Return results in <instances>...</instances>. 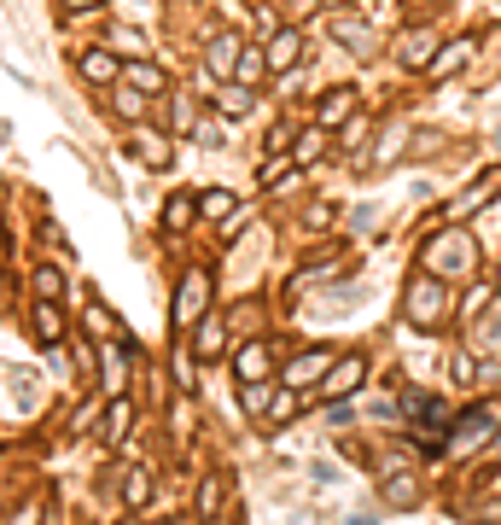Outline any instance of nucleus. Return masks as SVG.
Listing matches in <instances>:
<instances>
[{
    "instance_id": "17",
    "label": "nucleus",
    "mask_w": 501,
    "mask_h": 525,
    "mask_svg": "<svg viewBox=\"0 0 501 525\" xmlns=\"http://www.w3.org/2000/svg\"><path fill=\"white\" fill-rule=\"evenodd\" d=\"M432 41H437L432 30L402 35V59H408V70H432V59H437V47H432Z\"/></svg>"
},
{
    "instance_id": "37",
    "label": "nucleus",
    "mask_w": 501,
    "mask_h": 525,
    "mask_svg": "<svg viewBox=\"0 0 501 525\" xmlns=\"http://www.w3.org/2000/svg\"><path fill=\"white\" fill-rule=\"evenodd\" d=\"M105 385L123 391V356H117V350H105Z\"/></svg>"
},
{
    "instance_id": "7",
    "label": "nucleus",
    "mask_w": 501,
    "mask_h": 525,
    "mask_svg": "<svg viewBox=\"0 0 501 525\" xmlns=\"http://www.w3.org/2000/svg\"><path fill=\"white\" fill-rule=\"evenodd\" d=\"M356 117V88H333V94H321V105H315V123L321 129H344Z\"/></svg>"
},
{
    "instance_id": "41",
    "label": "nucleus",
    "mask_w": 501,
    "mask_h": 525,
    "mask_svg": "<svg viewBox=\"0 0 501 525\" xmlns=\"http://www.w3.org/2000/svg\"><path fill=\"white\" fill-rule=\"evenodd\" d=\"M362 140H368V123H344V152H350V146H362Z\"/></svg>"
},
{
    "instance_id": "8",
    "label": "nucleus",
    "mask_w": 501,
    "mask_h": 525,
    "mask_svg": "<svg viewBox=\"0 0 501 525\" xmlns=\"http://www.w3.org/2000/svg\"><path fill=\"white\" fill-rule=\"evenodd\" d=\"M129 152L146 164V170H169L175 164V152H169V140L164 135H152V129H134L129 135Z\"/></svg>"
},
{
    "instance_id": "39",
    "label": "nucleus",
    "mask_w": 501,
    "mask_h": 525,
    "mask_svg": "<svg viewBox=\"0 0 501 525\" xmlns=\"http://www.w3.org/2000/svg\"><path fill=\"white\" fill-rule=\"evenodd\" d=\"M286 146H298V140H292V123H280V129L268 135V152H286Z\"/></svg>"
},
{
    "instance_id": "38",
    "label": "nucleus",
    "mask_w": 501,
    "mask_h": 525,
    "mask_svg": "<svg viewBox=\"0 0 501 525\" xmlns=\"http://www.w3.org/2000/svg\"><path fill=\"white\" fill-rule=\"evenodd\" d=\"M472 380H478V362L461 350V356H455V385H472Z\"/></svg>"
},
{
    "instance_id": "33",
    "label": "nucleus",
    "mask_w": 501,
    "mask_h": 525,
    "mask_svg": "<svg viewBox=\"0 0 501 525\" xmlns=\"http://www.w3.org/2000/svg\"><path fill=\"white\" fill-rule=\"evenodd\" d=\"M245 409H251V415H268V409H274V385H245Z\"/></svg>"
},
{
    "instance_id": "23",
    "label": "nucleus",
    "mask_w": 501,
    "mask_h": 525,
    "mask_svg": "<svg viewBox=\"0 0 501 525\" xmlns=\"http://www.w3.org/2000/svg\"><path fill=\"white\" fill-rule=\"evenodd\" d=\"M129 420H134V409L129 403H123V397H117V403H111V409H105V444H117V438H123V432H129Z\"/></svg>"
},
{
    "instance_id": "1",
    "label": "nucleus",
    "mask_w": 501,
    "mask_h": 525,
    "mask_svg": "<svg viewBox=\"0 0 501 525\" xmlns=\"http://www.w3.org/2000/svg\"><path fill=\"white\" fill-rule=\"evenodd\" d=\"M402 315H408V327H420V333H437V327L449 321V286H443V275L420 269V275L408 280Z\"/></svg>"
},
{
    "instance_id": "11",
    "label": "nucleus",
    "mask_w": 501,
    "mask_h": 525,
    "mask_svg": "<svg viewBox=\"0 0 501 525\" xmlns=\"http://www.w3.org/2000/svg\"><path fill=\"white\" fill-rule=\"evenodd\" d=\"M496 193H501V170H496V175H478L467 193H461V199L449 205V222H467L472 210H484V199H496Z\"/></svg>"
},
{
    "instance_id": "44",
    "label": "nucleus",
    "mask_w": 501,
    "mask_h": 525,
    "mask_svg": "<svg viewBox=\"0 0 501 525\" xmlns=\"http://www.w3.org/2000/svg\"><path fill=\"white\" fill-rule=\"evenodd\" d=\"M321 6H338V0H321Z\"/></svg>"
},
{
    "instance_id": "32",
    "label": "nucleus",
    "mask_w": 501,
    "mask_h": 525,
    "mask_svg": "<svg viewBox=\"0 0 501 525\" xmlns=\"http://www.w3.org/2000/svg\"><path fill=\"white\" fill-rule=\"evenodd\" d=\"M35 292L41 298H65V275L59 269H35Z\"/></svg>"
},
{
    "instance_id": "42",
    "label": "nucleus",
    "mask_w": 501,
    "mask_h": 525,
    "mask_svg": "<svg viewBox=\"0 0 501 525\" xmlns=\"http://www.w3.org/2000/svg\"><path fill=\"white\" fill-rule=\"evenodd\" d=\"M100 0H65V12H94Z\"/></svg>"
},
{
    "instance_id": "31",
    "label": "nucleus",
    "mask_w": 501,
    "mask_h": 525,
    "mask_svg": "<svg viewBox=\"0 0 501 525\" xmlns=\"http://www.w3.org/2000/svg\"><path fill=\"white\" fill-rule=\"evenodd\" d=\"M303 228H309V234H321V228H333V205H327V199H315V205L303 210Z\"/></svg>"
},
{
    "instance_id": "30",
    "label": "nucleus",
    "mask_w": 501,
    "mask_h": 525,
    "mask_svg": "<svg viewBox=\"0 0 501 525\" xmlns=\"http://www.w3.org/2000/svg\"><path fill=\"white\" fill-rule=\"evenodd\" d=\"M385 502H397V508H414V502H420L414 479H391V485H385Z\"/></svg>"
},
{
    "instance_id": "3",
    "label": "nucleus",
    "mask_w": 501,
    "mask_h": 525,
    "mask_svg": "<svg viewBox=\"0 0 501 525\" xmlns=\"http://www.w3.org/2000/svg\"><path fill=\"white\" fill-rule=\"evenodd\" d=\"M204 304H210V275H204V269H187V275H181V292H175V327H199Z\"/></svg>"
},
{
    "instance_id": "22",
    "label": "nucleus",
    "mask_w": 501,
    "mask_h": 525,
    "mask_svg": "<svg viewBox=\"0 0 501 525\" xmlns=\"http://www.w3.org/2000/svg\"><path fill=\"white\" fill-rule=\"evenodd\" d=\"M193 205H199V193H175V199L164 205V228L169 234H181V228L193 222Z\"/></svg>"
},
{
    "instance_id": "6",
    "label": "nucleus",
    "mask_w": 501,
    "mask_h": 525,
    "mask_svg": "<svg viewBox=\"0 0 501 525\" xmlns=\"http://www.w3.org/2000/svg\"><path fill=\"white\" fill-rule=\"evenodd\" d=\"M472 53H478V35H455L449 47H437V59H432V70H426V76H461Z\"/></svg>"
},
{
    "instance_id": "19",
    "label": "nucleus",
    "mask_w": 501,
    "mask_h": 525,
    "mask_svg": "<svg viewBox=\"0 0 501 525\" xmlns=\"http://www.w3.org/2000/svg\"><path fill=\"white\" fill-rule=\"evenodd\" d=\"M123 76H129V88H140V94H169V76H164V70H152L146 59L123 65Z\"/></svg>"
},
{
    "instance_id": "24",
    "label": "nucleus",
    "mask_w": 501,
    "mask_h": 525,
    "mask_svg": "<svg viewBox=\"0 0 501 525\" xmlns=\"http://www.w3.org/2000/svg\"><path fill=\"white\" fill-rule=\"evenodd\" d=\"M292 164H298V158H292V152H274V158H268L263 170H257V187H280V181H286V175H292Z\"/></svg>"
},
{
    "instance_id": "4",
    "label": "nucleus",
    "mask_w": 501,
    "mask_h": 525,
    "mask_svg": "<svg viewBox=\"0 0 501 525\" xmlns=\"http://www.w3.org/2000/svg\"><path fill=\"white\" fill-rule=\"evenodd\" d=\"M333 350L321 345V350H309V356H292V362H286V385H321L327 380V374H333Z\"/></svg>"
},
{
    "instance_id": "18",
    "label": "nucleus",
    "mask_w": 501,
    "mask_h": 525,
    "mask_svg": "<svg viewBox=\"0 0 501 525\" xmlns=\"http://www.w3.org/2000/svg\"><path fill=\"white\" fill-rule=\"evenodd\" d=\"M239 53H245V47H239V35H216V41H210V65H216V76H234L239 70Z\"/></svg>"
},
{
    "instance_id": "26",
    "label": "nucleus",
    "mask_w": 501,
    "mask_h": 525,
    "mask_svg": "<svg viewBox=\"0 0 501 525\" xmlns=\"http://www.w3.org/2000/svg\"><path fill=\"white\" fill-rule=\"evenodd\" d=\"M222 117H228V123H239V117H251V88H245V82H234V88L222 94Z\"/></svg>"
},
{
    "instance_id": "28",
    "label": "nucleus",
    "mask_w": 501,
    "mask_h": 525,
    "mask_svg": "<svg viewBox=\"0 0 501 525\" xmlns=\"http://www.w3.org/2000/svg\"><path fill=\"white\" fill-rule=\"evenodd\" d=\"M111 105H117V117H129V123H140V117H146V100H140V88H123V94H111Z\"/></svg>"
},
{
    "instance_id": "15",
    "label": "nucleus",
    "mask_w": 501,
    "mask_h": 525,
    "mask_svg": "<svg viewBox=\"0 0 501 525\" xmlns=\"http://www.w3.org/2000/svg\"><path fill=\"white\" fill-rule=\"evenodd\" d=\"M298 59H303V35H298V30L268 35V65H274V70H292Z\"/></svg>"
},
{
    "instance_id": "9",
    "label": "nucleus",
    "mask_w": 501,
    "mask_h": 525,
    "mask_svg": "<svg viewBox=\"0 0 501 525\" xmlns=\"http://www.w3.org/2000/svg\"><path fill=\"white\" fill-rule=\"evenodd\" d=\"M362 374H368V356H344V362H333V374L321 380V391L338 403V397H350V391L362 385Z\"/></svg>"
},
{
    "instance_id": "36",
    "label": "nucleus",
    "mask_w": 501,
    "mask_h": 525,
    "mask_svg": "<svg viewBox=\"0 0 501 525\" xmlns=\"http://www.w3.org/2000/svg\"><path fill=\"white\" fill-rule=\"evenodd\" d=\"M88 327H94L100 339H111V333H117V321H111V315H105L100 304H88Z\"/></svg>"
},
{
    "instance_id": "21",
    "label": "nucleus",
    "mask_w": 501,
    "mask_h": 525,
    "mask_svg": "<svg viewBox=\"0 0 501 525\" xmlns=\"http://www.w3.org/2000/svg\"><path fill=\"white\" fill-rule=\"evenodd\" d=\"M123 502H129V508H146V502H152V473H146V467H129V473H123Z\"/></svg>"
},
{
    "instance_id": "27",
    "label": "nucleus",
    "mask_w": 501,
    "mask_h": 525,
    "mask_svg": "<svg viewBox=\"0 0 501 525\" xmlns=\"http://www.w3.org/2000/svg\"><path fill=\"white\" fill-rule=\"evenodd\" d=\"M321 146H327V129L315 123L309 135H298V146H292V158H298V164H315V158H321Z\"/></svg>"
},
{
    "instance_id": "20",
    "label": "nucleus",
    "mask_w": 501,
    "mask_h": 525,
    "mask_svg": "<svg viewBox=\"0 0 501 525\" xmlns=\"http://www.w3.org/2000/svg\"><path fill=\"white\" fill-rule=\"evenodd\" d=\"M333 35L344 41V47H356V53H373V30L362 24V18H333Z\"/></svg>"
},
{
    "instance_id": "29",
    "label": "nucleus",
    "mask_w": 501,
    "mask_h": 525,
    "mask_svg": "<svg viewBox=\"0 0 501 525\" xmlns=\"http://www.w3.org/2000/svg\"><path fill=\"white\" fill-rule=\"evenodd\" d=\"M105 47H111V53L123 47V53H134V59L146 53V41H140V30H111V35H105Z\"/></svg>"
},
{
    "instance_id": "10",
    "label": "nucleus",
    "mask_w": 501,
    "mask_h": 525,
    "mask_svg": "<svg viewBox=\"0 0 501 525\" xmlns=\"http://www.w3.org/2000/svg\"><path fill=\"white\" fill-rule=\"evenodd\" d=\"M30 327H35V339H41L47 350H53V345H65V321H59V298H35Z\"/></svg>"
},
{
    "instance_id": "16",
    "label": "nucleus",
    "mask_w": 501,
    "mask_h": 525,
    "mask_svg": "<svg viewBox=\"0 0 501 525\" xmlns=\"http://www.w3.org/2000/svg\"><path fill=\"white\" fill-rule=\"evenodd\" d=\"M268 47H245V53H239V70H234V82H245V88H263L268 82Z\"/></svg>"
},
{
    "instance_id": "45",
    "label": "nucleus",
    "mask_w": 501,
    "mask_h": 525,
    "mask_svg": "<svg viewBox=\"0 0 501 525\" xmlns=\"http://www.w3.org/2000/svg\"><path fill=\"white\" fill-rule=\"evenodd\" d=\"M496 286H501V269H496Z\"/></svg>"
},
{
    "instance_id": "34",
    "label": "nucleus",
    "mask_w": 501,
    "mask_h": 525,
    "mask_svg": "<svg viewBox=\"0 0 501 525\" xmlns=\"http://www.w3.org/2000/svg\"><path fill=\"white\" fill-rule=\"evenodd\" d=\"M216 508H222V485H216V479H204V485H199V514L210 520Z\"/></svg>"
},
{
    "instance_id": "2",
    "label": "nucleus",
    "mask_w": 501,
    "mask_h": 525,
    "mask_svg": "<svg viewBox=\"0 0 501 525\" xmlns=\"http://www.w3.org/2000/svg\"><path fill=\"white\" fill-rule=\"evenodd\" d=\"M426 269H432V275H443V280H449V275H467V269H472V240H467V228H461V222L426 245Z\"/></svg>"
},
{
    "instance_id": "40",
    "label": "nucleus",
    "mask_w": 501,
    "mask_h": 525,
    "mask_svg": "<svg viewBox=\"0 0 501 525\" xmlns=\"http://www.w3.org/2000/svg\"><path fill=\"white\" fill-rule=\"evenodd\" d=\"M41 508H47V496H41V502H30L24 514H12V520H6V525H35V520H41Z\"/></svg>"
},
{
    "instance_id": "14",
    "label": "nucleus",
    "mask_w": 501,
    "mask_h": 525,
    "mask_svg": "<svg viewBox=\"0 0 501 525\" xmlns=\"http://www.w3.org/2000/svg\"><path fill=\"white\" fill-rule=\"evenodd\" d=\"M193 350H199V362H222V350H228V327H222L216 315H204L199 333H193Z\"/></svg>"
},
{
    "instance_id": "5",
    "label": "nucleus",
    "mask_w": 501,
    "mask_h": 525,
    "mask_svg": "<svg viewBox=\"0 0 501 525\" xmlns=\"http://www.w3.org/2000/svg\"><path fill=\"white\" fill-rule=\"evenodd\" d=\"M496 409H484V403H478V409H467V415L455 420V450H472V444H484V438H490V432H496Z\"/></svg>"
},
{
    "instance_id": "12",
    "label": "nucleus",
    "mask_w": 501,
    "mask_h": 525,
    "mask_svg": "<svg viewBox=\"0 0 501 525\" xmlns=\"http://www.w3.org/2000/svg\"><path fill=\"white\" fill-rule=\"evenodd\" d=\"M268 368H274V350H268V345H245V350L234 356L239 385H263V380H268Z\"/></svg>"
},
{
    "instance_id": "43",
    "label": "nucleus",
    "mask_w": 501,
    "mask_h": 525,
    "mask_svg": "<svg viewBox=\"0 0 501 525\" xmlns=\"http://www.w3.org/2000/svg\"><path fill=\"white\" fill-rule=\"evenodd\" d=\"M350 525H373V514H356V520H350Z\"/></svg>"
},
{
    "instance_id": "35",
    "label": "nucleus",
    "mask_w": 501,
    "mask_h": 525,
    "mask_svg": "<svg viewBox=\"0 0 501 525\" xmlns=\"http://www.w3.org/2000/svg\"><path fill=\"white\" fill-rule=\"evenodd\" d=\"M268 415H274V420H292V415H298V385H286V391L274 397V409H268Z\"/></svg>"
},
{
    "instance_id": "25",
    "label": "nucleus",
    "mask_w": 501,
    "mask_h": 525,
    "mask_svg": "<svg viewBox=\"0 0 501 525\" xmlns=\"http://www.w3.org/2000/svg\"><path fill=\"white\" fill-rule=\"evenodd\" d=\"M234 205H239V199L228 193V187H204V193H199V210H204V216H234Z\"/></svg>"
},
{
    "instance_id": "13",
    "label": "nucleus",
    "mask_w": 501,
    "mask_h": 525,
    "mask_svg": "<svg viewBox=\"0 0 501 525\" xmlns=\"http://www.w3.org/2000/svg\"><path fill=\"white\" fill-rule=\"evenodd\" d=\"M82 76H88L94 88H111V82L123 76V65H117V53H111V47H88V53H82Z\"/></svg>"
}]
</instances>
